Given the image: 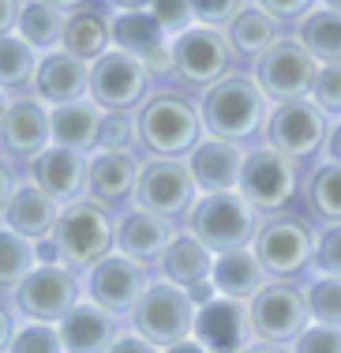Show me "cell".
I'll use <instances>...</instances> for the list:
<instances>
[{
    "mask_svg": "<svg viewBox=\"0 0 341 353\" xmlns=\"http://www.w3.org/2000/svg\"><path fill=\"white\" fill-rule=\"evenodd\" d=\"M315 75H319V61L289 34H281L259 61H255V83H259V90L270 98V105L311 98Z\"/></svg>",
    "mask_w": 341,
    "mask_h": 353,
    "instance_id": "obj_8",
    "label": "cell"
},
{
    "mask_svg": "<svg viewBox=\"0 0 341 353\" xmlns=\"http://www.w3.org/2000/svg\"><path fill=\"white\" fill-rule=\"evenodd\" d=\"M102 121H105V109L94 105L90 98L72 102V105L49 109L53 143H56V147L82 150V154H94V150H98V139H102Z\"/></svg>",
    "mask_w": 341,
    "mask_h": 353,
    "instance_id": "obj_25",
    "label": "cell"
},
{
    "mask_svg": "<svg viewBox=\"0 0 341 353\" xmlns=\"http://www.w3.org/2000/svg\"><path fill=\"white\" fill-rule=\"evenodd\" d=\"M109 34H113V49L131 53V57H139V61L169 41L162 34V27L154 23L151 12H116L109 19Z\"/></svg>",
    "mask_w": 341,
    "mask_h": 353,
    "instance_id": "obj_33",
    "label": "cell"
},
{
    "mask_svg": "<svg viewBox=\"0 0 341 353\" xmlns=\"http://www.w3.org/2000/svg\"><path fill=\"white\" fill-rule=\"evenodd\" d=\"M64 342V353H109L113 342L120 339V319L94 301H79L68 316L56 323Z\"/></svg>",
    "mask_w": 341,
    "mask_h": 353,
    "instance_id": "obj_22",
    "label": "cell"
},
{
    "mask_svg": "<svg viewBox=\"0 0 341 353\" xmlns=\"http://www.w3.org/2000/svg\"><path fill=\"white\" fill-rule=\"evenodd\" d=\"M173 237H177V225L162 214L143 211V207H131L116 222V252L135 263H157L162 252L173 245Z\"/></svg>",
    "mask_w": 341,
    "mask_h": 353,
    "instance_id": "obj_21",
    "label": "cell"
},
{
    "mask_svg": "<svg viewBox=\"0 0 341 353\" xmlns=\"http://www.w3.org/2000/svg\"><path fill=\"white\" fill-rule=\"evenodd\" d=\"M12 297H15V308L30 323H53L56 327L82 301V282L64 263H38Z\"/></svg>",
    "mask_w": 341,
    "mask_h": 353,
    "instance_id": "obj_10",
    "label": "cell"
},
{
    "mask_svg": "<svg viewBox=\"0 0 341 353\" xmlns=\"http://www.w3.org/2000/svg\"><path fill=\"white\" fill-rule=\"evenodd\" d=\"M188 297H191V305H195V308H206L210 301H218V290H214V282H210V279H206V282L191 285Z\"/></svg>",
    "mask_w": 341,
    "mask_h": 353,
    "instance_id": "obj_49",
    "label": "cell"
},
{
    "mask_svg": "<svg viewBox=\"0 0 341 353\" xmlns=\"http://www.w3.org/2000/svg\"><path fill=\"white\" fill-rule=\"evenodd\" d=\"M210 282H214V290H218V297L244 301L248 305V301L270 282V274L263 271V263L255 259L252 248H236V252H221V256H214Z\"/></svg>",
    "mask_w": 341,
    "mask_h": 353,
    "instance_id": "obj_26",
    "label": "cell"
},
{
    "mask_svg": "<svg viewBox=\"0 0 341 353\" xmlns=\"http://www.w3.org/2000/svg\"><path fill=\"white\" fill-rule=\"evenodd\" d=\"M135 143H139L135 113H105L98 150H120V154H135Z\"/></svg>",
    "mask_w": 341,
    "mask_h": 353,
    "instance_id": "obj_37",
    "label": "cell"
},
{
    "mask_svg": "<svg viewBox=\"0 0 341 353\" xmlns=\"http://www.w3.org/2000/svg\"><path fill=\"white\" fill-rule=\"evenodd\" d=\"M259 225H263L259 211L240 192H206L184 214V233H191L214 256L236 252V248H252Z\"/></svg>",
    "mask_w": 341,
    "mask_h": 353,
    "instance_id": "obj_3",
    "label": "cell"
},
{
    "mask_svg": "<svg viewBox=\"0 0 341 353\" xmlns=\"http://www.w3.org/2000/svg\"><path fill=\"white\" fill-rule=\"evenodd\" d=\"M87 170H90V154L53 143L30 162V181L45 196H53L60 207H68L76 199H87Z\"/></svg>",
    "mask_w": 341,
    "mask_h": 353,
    "instance_id": "obj_17",
    "label": "cell"
},
{
    "mask_svg": "<svg viewBox=\"0 0 341 353\" xmlns=\"http://www.w3.org/2000/svg\"><path fill=\"white\" fill-rule=\"evenodd\" d=\"M60 49L72 53V57H79V61H87V64L102 61V57L113 49L109 19H105L102 12H94V8H79V12H72L68 23H64Z\"/></svg>",
    "mask_w": 341,
    "mask_h": 353,
    "instance_id": "obj_29",
    "label": "cell"
},
{
    "mask_svg": "<svg viewBox=\"0 0 341 353\" xmlns=\"http://www.w3.org/2000/svg\"><path fill=\"white\" fill-rule=\"evenodd\" d=\"M330 117L322 113L311 98L304 102H285V105H274L270 117H266V147H274L278 154H285L289 162L304 165V162H315V158L327 150V139H330Z\"/></svg>",
    "mask_w": 341,
    "mask_h": 353,
    "instance_id": "obj_7",
    "label": "cell"
},
{
    "mask_svg": "<svg viewBox=\"0 0 341 353\" xmlns=\"http://www.w3.org/2000/svg\"><path fill=\"white\" fill-rule=\"evenodd\" d=\"M165 353H210V350H206L199 339H188V342H180V346H173V350H165Z\"/></svg>",
    "mask_w": 341,
    "mask_h": 353,
    "instance_id": "obj_53",
    "label": "cell"
},
{
    "mask_svg": "<svg viewBox=\"0 0 341 353\" xmlns=\"http://www.w3.org/2000/svg\"><path fill=\"white\" fill-rule=\"evenodd\" d=\"M139 143L151 158H188L206 139L203 109L184 90H154L135 113Z\"/></svg>",
    "mask_w": 341,
    "mask_h": 353,
    "instance_id": "obj_1",
    "label": "cell"
},
{
    "mask_svg": "<svg viewBox=\"0 0 341 353\" xmlns=\"http://www.w3.org/2000/svg\"><path fill=\"white\" fill-rule=\"evenodd\" d=\"M8 353H64V342H60V331L53 323H30L27 319L15 331Z\"/></svg>",
    "mask_w": 341,
    "mask_h": 353,
    "instance_id": "obj_38",
    "label": "cell"
},
{
    "mask_svg": "<svg viewBox=\"0 0 341 353\" xmlns=\"http://www.w3.org/2000/svg\"><path fill=\"white\" fill-rule=\"evenodd\" d=\"M255 4L263 8V12H270L278 23H300L307 12H315L319 8V0H255Z\"/></svg>",
    "mask_w": 341,
    "mask_h": 353,
    "instance_id": "obj_44",
    "label": "cell"
},
{
    "mask_svg": "<svg viewBox=\"0 0 341 353\" xmlns=\"http://www.w3.org/2000/svg\"><path fill=\"white\" fill-rule=\"evenodd\" d=\"M53 147V128H49V105L41 98H12L8 113L0 121V150L15 162H34L41 150Z\"/></svg>",
    "mask_w": 341,
    "mask_h": 353,
    "instance_id": "obj_16",
    "label": "cell"
},
{
    "mask_svg": "<svg viewBox=\"0 0 341 353\" xmlns=\"http://www.w3.org/2000/svg\"><path fill=\"white\" fill-rule=\"evenodd\" d=\"M53 245L60 252L64 267L90 271L109 252H116V218L109 214V207L94 203V199H76V203L60 207Z\"/></svg>",
    "mask_w": 341,
    "mask_h": 353,
    "instance_id": "obj_4",
    "label": "cell"
},
{
    "mask_svg": "<svg viewBox=\"0 0 341 353\" xmlns=\"http://www.w3.org/2000/svg\"><path fill=\"white\" fill-rule=\"evenodd\" d=\"M64 23H68V15L60 8L45 4V0H23L15 34L27 41L30 49H38V53H53V49H60Z\"/></svg>",
    "mask_w": 341,
    "mask_h": 353,
    "instance_id": "obj_30",
    "label": "cell"
},
{
    "mask_svg": "<svg viewBox=\"0 0 341 353\" xmlns=\"http://www.w3.org/2000/svg\"><path fill=\"white\" fill-rule=\"evenodd\" d=\"M304 305H307V316H311V323L341 327V279H330V274H315V279L304 285Z\"/></svg>",
    "mask_w": 341,
    "mask_h": 353,
    "instance_id": "obj_36",
    "label": "cell"
},
{
    "mask_svg": "<svg viewBox=\"0 0 341 353\" xmlns=\"http://www.w3.org/2000/svg\"><path fill=\"white\" fill-rule=\"evenodd\" d=\"M139 170L143 162H135V154H120V150H94L87 170V199L102 207L124 203L135 196Z\"/></svg>",
    "mask_w": 341,
    "mask_h": 353,
    "instance_id": "obj_23",
    "label": "cell"
},
{
    "mask_svg": "<svg viewBox=\"0 0 341 353\" xmlns=\"http://www.w3.org/2000/svg\"><path fill=\"white\" fill-rule=\"evenodd\" d=\"M151 282L154 279L146 271V263H135L120 252H109L102 263H94L82 274V293H87V301H94L98 308H105V312L120 319V316H131V308L151 290Z\"/></svg>",
    "mask_w": 341,
    "mask_h": 353,
    "instance_id": "obj_14",
    "label": "cell"
},
{
    "mask_svg": "<svg viewBox=\"0 0 341 353\" xmlns=\"http://www.w3.org/2000/svg\"><path fill=\"white\" fill-rule=\"evenodd\" d=\"M199 109H203V124H206V136L210 139L244 143V139H255L266 128V117H270L274 105L259 90L255 75L229 72L210 90H203Z\"/></svg>",
    "mask_w": 341,
    "mask_h": 353,
    "instance_id": "obj_2",
    "label": "cell"
},
{
    "mask_svg": "<svg viewBox=\"0 0 341 353\" xmlns=\"http://www.w3.org/2000/svg\"><path fill=\"white\" fill-rule=\"evenodd\" d=\"M34 267H38V245L0 225V290L15 293Z\"/></svg>",
    "mask_w": 341,
    "mask_h": 353,
    "instance_id": "obj_35",
    "label": "cell"
},
{
    "mask_svg": "<svg viewBox=\"0 0 341 353\" xmlns=\"http://www.w3.org/2000/svg\"><path fill=\"white\" fill-rule=\"evenodd\" d=\"M15 188H19V173H15L12 158H4V154H0V214H4L8 199L15 196Z\"/></svg>",
    "mask_w": 341,
    "mask_h": 353,
    "instance_id": "obj_46",
    "label": "cell"
},
{
    "mask_svg": "<svg viewBox=\"0 0 341 353\" xmlns=\"http://www.w3.org/2000/svg\"><path fill=\"white\" fill-rule=\"evenodd\" d=\"M45 4H53V8H60L64 15H72V12H79V8H87V0H45Z\"/></svg>",
    "mask_w": 341,
    "mask_h": 353,
    "instance_id": "obj_54",
    "label": "cell"
},
{
    "mask_svg": "<svg viewBox=\"0 0 341 353\" xmlns=\"http://www.w3.org/2000/svg\"><path fill=\"white\" fill-rule=\"evenodd\" d=\"M195 316L199 308L191 305L188 290L157 279L151 290L139 297V305L131 308V331L143 334L146 342H154L157 350H173L180 342L195 339Z\"/></svg>",
    "mask_w": 341,
    "mask_h": 353,
    "instance_id": "obj_6",
    "label": "cell"
},
{
    "mask_svg": "<svg viewBox=\"0 0 341 353\" xmlns=\"http://www.w3.org/2000/svg\"><path fill=\"white\" fill-rule=\"evenodd\" d=\"M34 98H41L49 109L90 98V64L64 53V49L41 53L38 75H34Z\"/></svg>",
    "mask_w": 341,
    "mask_h": 353,
    "instance_id": "obj_18",
    "label": "cell"
},
{
    "mask_svg": "<svg viewBox=\"0 0 341 353\" xmlns=\"http://www.w3.org/2000/svg\"><path fill=\"white\" fill-rule=\"evenodd\" d=\"M244 158H248V150L240 147V143L210 139V136H206L184 158V162H188L191 176H195L199 196H206V192H236L240 170H244Z\"/></svg>",
    "mask_w": 341,
    "mask_h": 353,
    "instance_id": "obj_20",
    "label": "cell"
},
{
    "mask_svg": "<svg viewBox=\"0 0 341 353\" xmlns=\"http://www.w3.org/2000/svg\"><path fill=\"white\" fill-rule=\"evenodd\" d=\"M191 12H195L199 27L226 30L229 23L244 12V0H191Z\"/></svg>",
    "mask_w": 341,
    "mask_h": 353,
    "instance_id": "obj_42",
    "label": "cell"
},
{
    "mask_svg": "<svg viewBox=\"0 0 341 353\" xmlns=\"http://www.w3.org/2000/svg\"><path fill=\"white\" fill-rule=\"evenodd\" d=\"M322 154H327V162L341 165V124L330 128V139H327V150H322Z\"/></svg>",
    "mask_w": 341,
    "mask_h": 353,
    "instance_id": "obj_50",
    "label": "cell"
},
{
    "mask_svg": "<svg viewBox=\"0 0 341 353\" xmlns=\"http://www.w3.org/2000/svg\"><path fill=\"white\" fill-rule=\"evenodd\" d=\"M109 353H165V350H157L154 342H146L143 334H135V331H120V339L113 342Z\"/></svg>",
    "mask_w": 341,
    "mask_h": 353,
    "instance_id": "obj_45",
    "label": "cell"
},
{
    "mask_svg": "<svg viewBox=\"0 0 341 353\" xmlns=\"http://www.w3.org/2000/svg\"><path fill=\"white\" fill-rule=\"evenodd\" d=\"M19 8H23V0H0V38L15 34V23H19Z\"/></svg>",
    "mask_w": 341,
    "mask_h": 353,
    "instance_id": "obj_47",
    "label": "cell"
},
{
    "mask_svg": "<svg viewBox=\"0 0 341 353\" xmlns=\"http://www.w3.org/2000/svg\"><path fill=\"white\" fill-rule=\"evenodd\" d=\"M248 319H252V334L259 342H278V346H293L311 323L304 305V290L293 282H266L252 301H248Z\"/></svg>",
    "mask_w": 341,
    "mask_h": 353,
    "instance_id": "obj_12",
    "label": "cell"
},
{
    "mask_svg": "<svg viewBox=\"0 0 341 353\" xmlns=\"http://www.w3.org/2000/svg\"><path fill=\"white\" fill-rule=\"evenodd\" d=\"M311 102L327 117H341V64H319L311 87Z\"/></svg>",
    "mask_w": 341,
    "mask_h": 353,
    "instance_id": "obj_40",
    "label": "cell"
},
{
    "mask_svg": "<svg viewBox=\"0 0 341 353\" xmlns=\"http://www.w3.org/2000/svg\"><path fill=\"white\" fill-rule=\"evenodd\" d=\"M319 4H322V8H330V12H338V15H341V0H319Z\"/></svg>",
    "mask_w": 341,
    "mask_h": 353,
    "instance_id": "obj_55",
    "label": "cell"
},
{
    "mask_svg": "<svg viewBox=\"0 0 341 353\" xmlns=\"http://www.w3.org/2000/svg\"><path fill=\"white\" fill-rule=\"evenodd\" d=\"M289 350H293V353H341V327L307 323L304 334Z\"/></svg>",
    "mask_w": 341,
    "mask_h": 353,
    "instance_id": "obj_43",
    "label": "cell"
},
{
    "mask_svg": "<svg viewBox=\"0 0 341 353\" xmlns=\"http://www.w3.org/2000/svg\"><path fill=\"white\" fill-rule=\"evenodd\" d=\"M15 331H19V323H15L12 308L0 301V353H8V346H12V339H15Z\"/></svg>",
    "mask_w": 341,
    "mask_h": 353,
    "instance_id": "obj_48",
    "label": "cell"
},
{
    "mask_svg": "<svg viewBox=\"0 0 341 353\" xmlns=\"http://www.w3.org/2000/svg\"><path fill=\"white\" fill-rule=\"evenodd\" d=\"M38 49H30L19 34H8L0 38V90H23V87H34V75H38Z\"/></svg>",
    "mask_w": 341,
    "mask_h": 353,
    "instance_id": "obj_34",
    "label": "cell"
},
{
    "mask_svg": "<svg viewBox=\"0 0 341 353\" xmlns=\"http://www.w3.org/2000/svg\"><path fill=\"white\" fill-rule=\"evenodd\" d=\"M315 274L341 279V225H322L315 237Z\"/></svg>",
    "mask_w": 341,
    "mask_h": 353,
    "instance_id": "obj_41",
    "label": "cell"
},
{
    "mask_svg": "<svg viewBox=\"0 0 341 353\" xmlns=\"http://www.w3.org/2000/svg\"><path fill=\"white\" fill-rule=\"evenodd\" d=\"M307 214L322 225H341V165L319 162L304 181Z\"/></svg>",
    "mask_w": 341,
    "mask_h": 353,
    "instance_id": "obj_32",
    "label": "cell"
},
{
    "mask_svg": "<svg viewBox=\"0 0 341 353\" xmlns=\"http://www.w3.org/2000/svg\"><path fill=\"white\" fill-rule=\"evenodd\" d=\"M226 38H229L232 53H236L240 61H252L255 64L266 49L281 38V23L274 19L270 12H263L259 4H244V12H240L236 19L226 27Z\"/></svg>",
    "mask_w": 341,
    "mask_h": 353,
    "instance_id": "obj_28",
    "label": "cell"
},
{
    "mask_svg": "<svg viewBox=\"0 0 341 353\" xmlns=\"http://www.w3.org/2000/svg\"><path fill=\"white\" fill-rule=\"evenodd\" d=\"M131 199L143 211L177 222V218H184L191 211V203L199 199V188L184 158H146Z\"/></svg>",
    "mask_w": 341,
    "mask_h": 353,
    "instance_id": "obj_11",
    "label": "cell"
},
{
    "mask_svg": "<svg viewBox=\"0 0 341 353\" xmlns=\"http://www.w3.org/2000/svg\"><path fill=\"white\" fill-rule=\"evenodd\" d=\"M151 72L139 57L109 49L102 61L90 64V102L102 105L105 113H131L146 102Z\"/></svg>",
    "mask_w": 341,
    "mask_h": 353,
    "instance_id": "obj_15",
    "label": "cell"
},
{
    "mask_svg": "<svg viewBox=\"0 0 341 353\" xmlns=\"http://www.w3.org/2000/svg\"><path fill=\"white\" fill-rule=\"evenodd\" d=\"M296 41H300L319 64H341V15L319 4L315 12H307L300 19Z\"/></svg>",
    "mask_w": 341,
    "mask_h": 353,
    "instance_id": "obj_31",
    "label": "cell"
},
{
    "mask_svg": "<svg viewBox=\"0 0 341 353\" xmlns=\"http://www.w3.org/2000/svg\"><path fill=\"white\" fill-rule=\"evenodd\" d=\"M296 188H300L296 162H289V158L278 154L274 147H255V150H248L236 192H240V196H244L263 218L289 211V203L296 199Z\"/></svg>",
    "mask_w": 341,
    "mask_h": 353,
    "instance_id": "obj_9",
    "label": "cell"
},
{
    "mask_svg": "<svg viewBox=\"0 0 341 353\" xmlns=\"http://www.w3.org/2000/svg\"><path fill=\"white\" fill-rule=\"evenodd\" d=\"M195 339L210 353H240L244 346H252L255 334H252V319H248V305L229 297L210 301L195 316Z\"/></svg>",
    "mask_w": 341,
    "mask_h": 353,
    "instance_id": "obj_19",
    "label": "cell"
},
{
    "mask_svg": "<svg viewBox=\"0 0 341 353\" xmlns=\"http://www.w3.org/2000/svg\"><path fill=\"white\" fill-rule=\"evenodd\" d=\"M232 61H236V53H232L226 30L195 23L188 34L173 38V75L184 79L188 87L210 90L214 83L232 72Z\"/></svg>",
    "mask_w": 341,
    "mask_h": 353,
    "instance_id": "obj_13",
    "label": "cell"
},
{
    "mask_svg": "<svg viewBox=\"0 0 341 353\" xmlns=\"http://www.w3.org/2000/svg\"><path fill=\"white\" fill-rule=\"evenodd\" d=\"M240 353H293V350H289V346H278V342H259V339H255L252 346H244Z\"/></svg>",
    "mask_w": 341,
    "mask_h": 353,
    "instance_id": "obj_52",
    "label": "cell"
},
{
    "mask_svg": "<svg viewBox=\"0 0 341 353\" xmlns=\"http://www.w3.org/2000/svg\"><path fill=\"white\" fill-rule=\"evenodd\" d=\"M0 218H4V230H12V233H19V237H27L38 245V241L53 237L56 218H60V203H56L53 196H45L34 181H19V188L8 199V207Z\"/></svg>",
    "mask_w": 341,
    "mask_h": 353,
    "instance_id": "obj_24",
    "label": "cell"
},
{
    "mask_svg": "<svg viewBox=\"0 0 341 353\" xmlns=\"http://www.w3.org/2000/svg\"><path fill=\"white\" fill-rule=\"evenodd\" d=\"M157 271H162L165 282L180 285V290H191V285L206 282L214 271V252L206 245H199L191 233H177L173 245L162 252L157 259Z\"/></svg>",
    "mask_w": 341,
    "mask_h": 353,
    "instance_id": "obj_27",
    "label": "cell"
},
{
    "mask_svg": "<svg viewBox=\"0 0 341 353\" xmlns=\"http://www.w3.org/2000/svg\"><path fill=\"white\" fill-rule=\"evenodd\" d=\"M315 225L300 214H270L263 218L259 233H255V259L263 263V271L270 274V282H289L296 274H304L315 259Z\"/></svg>",
    "mask_w": 341,
    "mask_h": 353,
    "instance_id": "obj_5",
    "label": "cell"
},
{
    "mask_svg": "<svg viewBox=\"0 0 341 353\" xmlns=\"http://www.w3.org/2000/svg\"><path fill=\"white\" fill-rule=\"evenodd\" d=\"M8 102H12V98H8L4 90H0V121H4V113H8Z\"/></svg>",
    "mask_w": 341,
    "mask_h": 353,
    "instance_id": "obj_56",
    "label": "cell"
},
{
    "mask_svg": "<svg viewBox=\"0 0 341 353\" xmlns=\"http://www.w3.org/2000/svg\"><path fill=\"white\" fill-rule=\"evenodd\" d=\"M151 15L154 23L162 27L165 38H180L195 27V12H191V0H154L151 4Z\"/></svg>",
    "mask_w": 341,
    "mask_h": 353,
    "instance_id": "obj_39",
    "label": "cell"
},
{
    "mask_svg": "<svg viewBox=\"0 0 341 353\" xmlns=\"http://www.w3.org/2000/svg\"><path fill=\"white\" fill-rule=\"evenodd\" d=\"M109 8H116V12H151L154 0H105Z\"/></svg>",
    "mask_w": 341,
    "mask_h": 353,
    "instance_id": "obj_51",
    "label": "cell"
}]
</instances>
